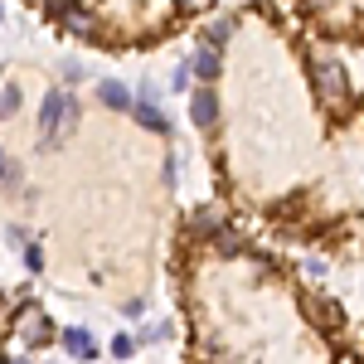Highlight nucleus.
<instances>
[{"label": "nucleus", "instance_id": "nucleus-1", "mask_svg": "<svg viewBox=\"0 0 364 364\" xmlns=\"http://www.w3.org/2000/svg\"><path fill=\"white\" fill-rule=\"evenodd\" d=\"M73 127H78V97L68 87H49V97L39 107V141L58 146L63 136H73Z\"/></svg>", "mask_w": 364, "mask_h": 364}, {"label": "nucleus", "instance_id": "nucleus-2", "mask_svg": "<svg viewBox=\"0 0 364 364\" xmlns=\"http://www.w3.org/2000/svg\"><path fill=\"white\" fill-rule=\"evenodd\" d=\"M316 87H321V97H326V107H345V97H350L345 63H340V58H316Z\"/></svg>", "mask_w": 364, "mask_h": 364}, {"label": "nucleus", "instance_id": "nucleus-3", "mask_svg": "<svg viewBox=\"0 0 364 364\" xmlns=\"http://www.w3.org/2000/svg\"><path fill=\"white\" fill-rule=\"evenodd\" d=\"M15 336L25 340V345H34V350H39V345H49V340H54V331H49V316H44L39 306H25L20 316H15Z\"/></svg>", "mask_w": 364, "mask_h": 364}, {"label": "nucleus", "instance_id": "nucleus-4", "mask_svg": "<svg viewBox=\"0 0 364 364\" xmlns=\"http://www.w3.org/2000/svg\"><path fill=\"white\" fill-rule=\"evenodd\" d=\"M190 117H195V127H214V122H219V97H214V87H199L195 97H190Z\"/></svg>", "mask_w": 364, "mask_h": 364}, {"label": "nucleus", "instance_id": "nucleus-5", "mask_svg": "<svg viewBox=\"0 0 364 364\" xmlns=\"http://www.w3.org/2000/svg\"><path fill=\"white\" fill-rule=\"evenodd\" d=\"M97 102L112 107V112H132V92L117 83V78H102V83H97Z\"/></svg>", "mask_w": 364, "mask_h": 364}, {"label": "nucleus", "instance_id": "nucleus-6", "mask_svg": "<svg viewBox=\"0 0 364 364\" xmlns=\"http://www.w3.org/2000/svg\"><path fill=\"white\" fill-rule=\"evenodd\" d=\"M132 117H136L146 132H170V122H166V112L151 102V97H141V102H132Z\"/></svg>", "mask_w": 364, "mask_h": 364}, {"label": "nucleus", "instance_id": "nucleus-7", "mask_svg": "<svg viewBox=\"0 0 364 364\" xmlns=\"http://www.w3.org/2000/svg\"><path fill=\"white\" fill-rule=\"evenodd\" d=\"M63 350H68V355H73V360H92V355H97V345H92V336H87L83 326H73V331H63Z\"/></svg>", "mask_w": 364, "mask_h": 364}, {"label": "nucleus", "instance_id": "nucleus-8", "mask_svg": "<svg viewBox=\"0 0 364 364\" xmlns=\"http://www.w3.org/2000/svg\"><path fill=\"white\" fill-rule=\"evenodd\" d=\"M306 306H311V321H316V326H326V331H340V321H345V316H340L336 301H326V296H311Z\"/></svg>", "mask_w": 364, "mask_h": 364}, {"label": "nucleus", "instance_id": "nucleus-9", "mask_svg": "<svg viewBox=\"0 0 364 364\" xmlns=\"http://www.w3.org/2000/svg\"><path fill=\"white\" fill-rule=\"evenodd\" d=\"M58 20H63V29H73V34H92V15H87L83 5H63Z\"/></svg>", "mask_w": 364, "mask_h": 364}, {"label": "nucleus", "instance_id": "nucleus-10", "mask_svg": "<svg viewBox=\"0 0 364 364\" xmlns=\"http://www.w3.org/2000/svg\"><path fill=\"white\" fill-rule=\"evenodd\" d=\"M20 102H25V92H20V83L0 78V117H15V112H20Z\"/></svg>", "mask_w": 364, "mask_h": 364}, {"label": "nucleus", "instance_id": "nucleus-11", "mask_svg": "<svg viewBox=\"0 0 364 364\" xmlns=\"http://www.w3.org/2000/svg\"><path fill=\"white\" fill-rule=\"evenodd\" d=\"M190 68H195L199 78L209 83V78L219 73V49H214V44H204V49H199V54H195V63H190Z\"/></svg>", "mask_w": 364, "mask_h": 364}, {"label": "nucleus", "instance_id": "nucleus-12", "mask_svg": "<svg viewBox=\"0 0 364 364\" xmlns=\"http://www.w3.org/2000/svg\"><path fill=\"white\" fill-rule=\"evenodd\" d=\"M219 228H224V214H219L214 204L195 209V233H219Z\"/></svg>", "mask_w": 364, "mask_h": 364}, {"label": "nucleus", "instance_id": "nucleus-13", "mask_svg": "<svg viewBox=\"0 0 364 364\" xmlns=\"http://www.w3.org/2000/svg\"><path fill=\"white\" fill-rule=\"evenodd\" d=\"M238 243H243V238H238V228H219V233H214V248L219 252H238Z\"/></svg>", "mask_w": 364, "mask_h": 364}, {"label": "nucleus", "instance_id": "nucleus-14", "mask_svg": "<svg viewBox=\"0 0 364 364\" xmlns=\"http://www.w3.org/2000/svg\"><path fill=\"white\" fill-rule=\"evenodd\" d=\"M228 34H233V20H228V15H219V20H214V25H209V44H214V49H219V44H224Z\"/></svg>", "mask_w": 364, "mask_h": 364}, {"label": "nucleus", "instance_id": "nucleus-15", "mask_svg": "<svg viewBox=\"0 0 364 364\" xmlns=\"http://www.w3.org/2000/svg\"><path fill=\"white\" fill-rule=\"evenodd\" d=\"M58 73H63V83H78V78H83L87 68L78 63V58H63V63H58Z\"/></svg>", "mask_w": 364, "mask_h": 364}, {"label": "nucleus", "instance_id": "nucleus-16", "mask_svg": "<svg viewBox=\"0 0 364 364\" xmlns=\"http://www.w3.org/2000/svg\"><path fill=\"white\" fill-rule=\"evenodd\" d=\"M156 340H170L166 321H156V326H146V331H141V345H156Z\"/></svg>", "mask_w": 364, "mask_h": 364}, {"label": "nucleus", "instance_id": "nucleus-17", "mask_svg": "<svg viewBox=\"0 0 364 364\" xmlns=\"http://www.w3.org/2000/svg\"><path fill=\"white\" fill-rule=\"evenodd\" d=\"M136 345H141V340H132V336H117V340H112V355H117V360H127V355H132Z\"/></svg>", "mask_w": 364, "mask_h": 364}, {"label": "nucleus", "instance_id": "nucleus-18", "mask_svg": "<svg viewBox=\"0 0 364 364\" xmlns=\"http://www.w3.org/2000/svg\"><path fill=\"white\" fill-rule=\"evenodd\" d=\"M25 267H29V272H39V267H44V252L34 248V243L25 248Z\"/></svg>", "mask_w": 364, "mask_h": 364}, {"label": "nucleus", "instance_id": "nucleus-19", "mask_svg": "<svg viewBox=\"0 0 364 364\" xmlns=\"http://www.w3.org/2000/svg\"><path fill=\"white\" fill-rule=\"evenodd\" d=\"M122 316H127V321H141V316H146V301H122Z\"/></svg>", "mask_w": 364, "mask_h": 364}, {"label": "nucleus", "instance_id": "nucleus-20", "mask_svg": "<svg viewBox=\"0 0 364 364\" xmlns=\"http://www.w3.org/2000/svg\"><path fill=\"white\" fill-rule=\"evenodd\" d=\"M5 238H10V248H15V243H20V248H29V233H25V228H20V224L10 228V233H5Z\"/></svg>", "mask_w": 364, "mask_h": 364}, {"label": "nucleus", "instance_id": "nucleus-21", "mask_svg": "<svg viewBox=\"0 0 364 364\" xmlns=\"http://www.w3.org/2000/svg\"><path fill=\"white\" fill-rule=\"evenodd\" d=\"M175 5H180V10H204L209 0H175Z\"/></svg>", "mask_w": 364, "mask_h": 364}, {"label": "nucleus", "instance_id": "nucleus-22", "mask_svg": "<svg viewBox=\"0 0 364 364\" xmlns=\"http://www.w3.org/2000/svg\"><path fill=\"white\" fill-rule=\"evenodd\" d=\"M10 175V161H5V146H0V180Z\"/></svg>", "mask_w": 364, "mask_h": 364}, {"label": "nucleus", "instance_id": "nucleus-23", "mask_svg": "<svg viewBox=\"0 0 364 364\" xmlns=\"http://www.w3.org/2000/svg\"><path fill=\"white\" fill-rule=\"evenodd\" d=\"M10 364H29V360H10Z\"/></svg>", "mask_w": 364, "mask_h": 364}, {"label": "nucleus", "instance_id": "nucleus-24", "mask_svg": "<svg viewBox=\"0 0 364 364\" xmlns=\"http://www.w3.org/2000/svg\"><path fill=\"white\" fill-rule=\"evenodd\" d=\"M311 5H321V0H311Z\"/></svg>", "mask_w": 364, "mask_h": 364}, {"label": "nucleus", "instance_id": "nucleus-25", "mask_svg": "<svg viewBox=\"0 0 364 364\" xmlns=\"http://www.w3.org/2000/svg\"><path fill=\"white\" fill-rule=\"evenodd\" d=\"M0 364H10V360H0Z\"/></svg>", "mask_w": 364, "mask_h": 364}]
</instances>
